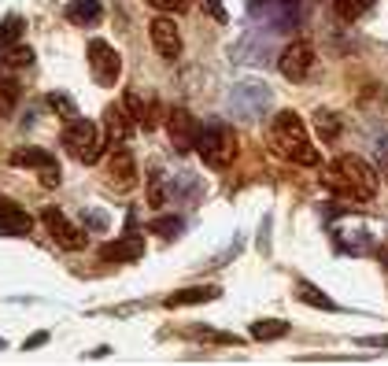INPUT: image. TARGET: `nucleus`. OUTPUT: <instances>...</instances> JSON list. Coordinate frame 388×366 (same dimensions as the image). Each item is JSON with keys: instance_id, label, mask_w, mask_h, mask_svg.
<instances>
[{"instance_id": "nucleus-19", "label": "nucleus", "mask_w": 388, "mask_h": 366, "mask_svg": "<svg viewBox=\"0 0 388 366\" xmlns=\"http://www.w3.org/2000/svg\"><path fill=\"white\" fill-rule=\"evenodd\" d=\"M8 159H12V167H23V170H45V167L56 163V159H52V152H45V148H34V145L15 148Z\"/></svg>"}, {"instance_id": "nucleus-31", "label": "nucleus", "mask_w": 388, "mask_h": 366, "mask_svg": "<svg viewBox=\"0 0 388 366\" xmlns=\"http://www.w3.org/2000/svg\"><path fill=\"white\" fill-rule=\"evenodd\" d=\"M148 4H152L156 12H163V15H181L189 8V0H148Z\"/></svg>"}, {"instance_id": "nucleus-32", "label": "nucleus", "mask_w": 388, "mask_h": 366, "mask_svg": "<svg viewBox=\"0 0 388 366\" xmlns=\"http://www.w3.org/2000/svg\"><path fill=\"white\" fill-rule=\"evenodd\" d=\"M200 8H203V12H207V15L214 19V23H230V12H225V4H222V0H200Z\"/></svg>"}, {"instance_id": "nucleus-26", "label": "nucleus", "mask_w": 388, "mask_h": 366, "mask_svg": "<svg viewBox=\"0 0 388 366\" xmlns=\"http://www.w3.org/2000/svg\"><path fill=\"white\" fill-rule=\"evenodd\" d=\"M30 63H34V48L23 45V41L4 52V67H30Z\"/></svg>"}, {"instance_id": "nucleus-6", "label": "nucleus", "mask_w": 388, "mask_h": 366, "mask_svg": "<svg viewBox=\"0 0 388 366\" xmlns=\"http://www.w3.org/2000/svg\"><path fill=\"white\" fill-rule=\"evenodd\" d=\"M85 60H89V74L96 85H115L122 78V56H118V48L111 41L93 37L89 48H85Z\"/></svg>"}, {"instance_id": "nucleus-9", "label": "nucleus", "mask_w": 388, "mask_h": 366, "mask_svg": "<svg viewBox=\"0 0 388 366\" xmlns=\"http://www.w3.org/2000/svg\"><path fill=\"white\" fill-rule=\"evenodd\" d=\"M41 222L48 226L52 241L63 244L67 252H78V248H85V241H89L82 226H74V222H71V219H67V214H63L59 208H45V211H41Z\"/></svg>"}, {"instance_id": "nucleus-3", "label": "nucleus", "mask_w": 388, "mask_h": 366, "mask_svg": "<svg viewBox=\"0 0 388 366\" xmlns=\"http://www.w3.org/2000/svg\"><path fill=\"white\" fill-rule=\"evenodd\" d=\"M196 152H200V159L211 170H225L237 159V134H233V126L222 122V118H211V122L200 130Z\"/></svg>"}, {"instance_id": "nucleus-4", "label": "nucleus", "mask_w": 388, "mask_h": 366, "mask_svg": "<svg viewBox=\"0 0 388 366\" xmlns=\"http://www.w3.org/2000/svg\"><path fill=\"white\" fill-rule=\"evenodd\" d=\"M59 141L78 163H96V159L104 156V137H100V126H96L93 118H78V115L67 118Z\"/></svg>"}, {"instance_id": "nucleus-10", "label": "nucleus", "mask_w": 388, "mask_h": 366, "mask_svg": "<svg viewBox=\"0 0 388 366\" xmlns=\"http://www.w3.org/2000/svg\"><path fill=\"white\" fill-rule=\"evenodd\" d=\"M148 37H152V48L163 60H178L181 56V30H178V23L170 15L159 12L152 19V26H148Z\"/></svg>"}, {"instance_id": "nucleus-11", "label": "nucleus", "mask_w": 388, "mask_h": 366, "mask_svg": "<svg viewBox=\"0 0 388 366\" xmlns=\"http://www.w3.org/2000/svg\"><path fill=\"white\" fill-rule=\"evenodd\" d=\"M333 241H337V248L348 252V255H373L377 252V241L366 226H337V230H333Z\"/></svg>"}, {"instance_id": "nucleus-35", "label": "nucleus", "mask_w": 388, "mask_h": 366, "mask_svg": "<svg viewBox=\"0 0 388 366\" xmlns=\"http://www.w3.org/2000/svg\"><path fill=\"white\" fill-rule=\"evenodd\" d=\"M362 348H385L388 351V333H381V337H359Z\"/></svg>"}, {"instance_id": "nucleus-36", "label": "nucleus", "mask_w": 388, "mask_h": 366, "mask_svg": "<svg viewBox=\"0 0 388 366\" xmlns=\"http://www.w3.org/2000/svg\"><path fill=\"white\" fill-rule=\"evenodd\" d=\"M45 340H48V333H45V329H37L34 337H26V340H23V348H26V351H34V348H41Z\"/></svg>"}, {"instance_id": "nucleus-29", "label": "nucleus", "mask_w": 388, "mask_h": 366, "mask_svg": "<svg viewBox=\"0 0 388 366\" xmlns=\"http://www.w3.org/2000/svg\"><path fill=\"white\" fill-rule=\"evenodd\" d=\"M189 337H200V340H214V344H241V337L237 333H214V329H200V326H192V329H185Z\"/></svg>"}, {"instance_id": "nucleus-25", "label": "nucleus", "mask_w": 388, "mask_h": 366, "mask_svg": "<svg viewBox=\"0 0 388 366\" xmlns=\"http://www.w3.org/2000/svg\"><path fill=\"white\" fill-rule=\"evenodd\" d=\"M174 192L181 200H189V203H196L200 196H203V185L196 178H189V174H181V178H174Z\"/></svg>"}, {"instance_id": "nucleus-13", "label": "nucleus", "mask_w": 388, "mask_h": 366, "mask_svg": "<svg viewBox=\"0 0 388 366\" xmlns=\"http://www.w3.org/2000/svg\"><path fill=\"white\" fill-rule=\"evenodd\" d=\"M133 130H137V122H133V115L126 111V104H107L104 107V134H107V141L126 145L129 137H133Z\"/></svg>"}, {"instance_id": "nucleus-28", "label": "nucleus", "mask_w": 388, "mask_h": 366, "mask_svg": "<svg viewBox=\"0 0 388 366\" xmlns=\"http://www.w3.org/2000/svg\"><path fill=\"white\" fill-rule=\"evenodd\" d=\"M181 226H185V222H181L178 214H170V219H156L152 230L163 237V241H178V237H181Z\"/></svg>"}, {"instance_id": "nucleus-34", "label": "nucleus", "mask_w": 388, "mask_h": 366, "mask_svg": "<svg viewBox=\"0 0 388 366\" xmlns=\"http://www.w3.org/2000/svg\"><path fill=\"white\" fill-rule=\"evenodd\" d=\"M41 185H45V189H56V185H59V167H56V163L41 170Z\"/></svg>"}, {"instance_id": "nucleus-15", "label": "nucleus", "mask_w": 388, "mask_h": 366, "mask_svg": "<svg viewBox=\"0 0 388 366\" xmlns=\"http://www.w3.org/2000/svg\"><path fill=\"white\" fill-rule=\"evenodd\" d=\"M34 219L12 200H0V237H26Z\"/></svg>"}, {"instance_id": "nucleus-30", "label": "nucleus", "mask_w": 388, "mask_h": 366, "mask_svg": "<svg viewBox=\"0 0 388 366\" xmlns=\"http://www.w3.org/2000/svg\"><path fill=\"white\" fill-rule=\"evenodd\" d=\"M15 96H19L15 82H0V115H8L15 107Z\"/></svg>"}, {"instance_id": "nucleus-14", "label": "nucleus", "mask_w": 388, "mask_h": 366, "mask_svg": "<svg viewBox=\"0 0 388 366\" xmlns=\"http://www.w3.org/2000/svg\"><path fill=\"white\" fill-rule=\"evenodd\" d=\"M100 255L111 259V263H141L145 259V241L137 233H126V237H118V241L104 244Z\"/></svg>"}, {"instance_id": "nucleus-18", "label": "nucleus", "mask_w": 388, "mask_h": 366, "mask_svg": "<svg viewBox=\"0 0 388 366\" xmlns=\"http://www.w3.org/2000/svg\"><path fill=\"white\" fill-rule=\"evenodd\" d=\"M148 203H152V208H163V203L174 196V181L167 178V170L163 167H152L148 170Z\"/></svg>"}, {"instance_id": "nucleus-17", "label": "nucleus", "mask_w": 388, "mask_h": 366, "mask_svg": "<svg viewBox=\"0 0 388 366\" xmlns=\"http://www.w3.org/2000/svg\"><path fill=\"white\" fill-rule=\"evenodd\" d=\"M63 15H67V23H74V26H96L104 19V8H100V0H71Z\"/></svg>"}, {"instance_id": "nucleus-5", "label": "nucleus", "mask_w": 388, "mask_h": 366, "mask_svg": "<svg viewBox=\"0 0 388 366\" xmlns=\"http://www.w3.org/2000/svg\"><path fill=\"white\" fill-rule=\"evenodd\" d=\"M274 93L266 82H241L233 85L230 96H225V107H230L233 118H244V122H255L259 115H266V107H270Z\"/></svg>"}, {"instance_id": "nucleus-8", "label": "nucleus", "mask_w": 388, "mask_h": 366, "mask_svg": "<svg viewBox=\"0 0 388 366\" xmlns=\"http://www.w3.org/2000/svg\"><path fill=\"white\" fill-rule=\"evenodd\" d=\"M163 126H167V141L174 145V152H192L200 141V122H196V115L189 111V107H170L167 118H163Z\"/></svg>"}, {"instance_id": "nucleus-37", "label": "nucleus", "mask_w": 388, "mask_h": 366, "mask_svg": "<svg viewBox=\"0 0 388 366\" xmlns=\"http://www.w3.org/2000/svg\"><path fill=\"white\" fill-rule=\"evenodd\" d=\"M385 181H388V163H385Z\"/></svg>"}, {"instance_id": "nucleus-24", "label": "nucleus", "mask_w": 388, "mask_h": 366, "mask_svg": "<svg viewBox=\"0 0 388 366\" xmlns=\"http://www.w3.org/2000/svg\"><path fill=\"white\" fill-rule=\"evenodd\" d=\"M373 4H377V0H337V15L351 23V19H359V15L370 12Z\"/></svg>"}, {"instance_id": "nucleus-7", "label": "nucleus", "mask_w": 388, "mask_h": 366, "mask_svg": "<svg viewBox=\"0 0 388 366\" xmlns=\"http://www.w3.org/2000/svg\"><path fill=\"white\" fill-rule=\"evenodd\" d=\"M315 63H318V52L311 41H288L281 48V56H277V71L285 74L288 82H307L311 74H315Z\"/></svg>"}, {"instance_id": "nucleus-20", "label": "nucleus", "mask_w": 388, "mask_h": 366, "mask_svg": "<svg viewBox=\"0 0 388 366\" xmlns=\"http://www.w3.org/2000/svg\"><path fill=\"white\" fill-rule=\"evenodd\" d=\"M315 130H318V141H337L340 137V115L333 107H318L315 111Z\"/></svg>"}, {"instance_id": "nucleus-2", "label": "nucleus", "mask_w": 388, "mask_h": 366, "mask_svg": "<svg viewBox=\"0 0 388 366\" xmlns=\"http://www.w3.org/2000/svg\"><path fill=\"white\" fill-rule=\"evenodd\" d=\"M270 141L274 148L281 152L285 159H293V163H304V167H322V156L315 141L307 137V126L304 118L296 111H277L274 122H270Z\"/></svg>"}, {"instance_id": "nucleus-23", "label": "nucleus", "mask_w": 388, "mask_h": 366, "mask_svg": "<svg viewBox=\"0 0 388 366\" xmlns=\"http://www.w3.org/2000/svg\"><path fill=\"white\" fill-rule=\"evenodd\" d=\"M296 296L304 300V304H311V307H322V311H337V300H329L322 289H315V285H307V282H299L296 285Z\"/></svg>"}, {"instance_id": "nucleus-27", "label": "nucleus", "mask_w": 388, "mask_h": 366, "mask_svg": "<svg viewBox=\"0 0 388 366\" xmlns=\"http://www.w3.org/2000/svg\"><path fill=\"white\" fill-rule=\"evenodd\" d=\"M45 104H48L56 115H63V118H74V115H78V104H74L67 93H48V96H45Z\"/></svg>"}, {"instance_id": "nucleus-21", "label": "nucleus", "mask_w": 388, "mask_h": 366, "mask_svg": "<svg viewBox=\"0 0 388 366\" xmlns=\"http://www.w3.org/2000/svg\"><path fill=\"white\" fill-rule=\"evenodd\" d=\"M288 329H293L288 318H255L252 322V340H277V337H285Z\"/></svg>"}, {"instance_id": "nucleus-16", "label": "nucleus", "mask_w": 388, "mask_h": 366, "mask_svg": "<svg viewBox=\"0 0 388 366\" xmlns=\"http://www.w3.org/2000/svg\"><path fill=\"white\" fill-rule=\"evenodd\" d=\"M222 289L219 285H192V289H181V293H170L167 296V307H192V304H211L219 300Z\"/></svg>"}, {"instance_id": "nucleus-33", "label": "nucleus", "mask_w": 388, "mask_h": 366, "mask_svg": "<svg viewBox=\"0 0 388 366\" xmlns=\"http://www.w3.org/2000/svg\"><path fill=\"white\" fill-rule=\"evenodd\" d=\"M82 222L93 226V230H107V214L104 211H82Z\"/></svg>"}, {"instance_id": "nucleus-1", "label": "nucleus", "mask_w": 388, "mask_h": 366, "mask_svg": "<svg viewBox=\"0 0 388 366\" xmlns=\"http://www.w3.org/2000/svg\"><path fill=\"white\" fill-rule=\"evenodd\" d=\"M322 185L329 192H337L340 200H355V203H370L377 196V170L366 163L362 156H337L333 163L322 170Z\"/></svg>"}, {"instance_id": "nucleus-12", "label": "nucleus", "mask_w": 388, "mask_h": 366, "mask_svg": "<svg viewBox=\"0 0 388 366\" xmlns=\"http://www.w3.org/2000/svg\"><path fill=\"white\" fill-rule=\"evenodd\" d=\"M104 178H107V185H111V189H129V185H133V181H137V159H133V152L118 148V152L107 156Z\"/></svg>"}, {"instance_id": "nucleus-38", "label": "nucleus", "mask_w": 388, "mask_h": 366, "mask_svg": "<svg viewBox=\"0 0 388 366\" xmlns=\"http://www.w3.org/2000/svg\"><path fill=\"white\" fill-rule=\"evenodd\" d=\"M0 348H8V344H4V337H0Z\"/></svg>"}, {"instance_id": "nucleus-22", "label": "nucleus", "mask_w": 388, "mask_h": 366, "mask_svg": "<svg viewBox=\"0 0 388 366\" xmlns=\"http://www.w3.org/2000/svg\"><path fill=\"white\" fill-rule=\"evenodd\" d=\"M23 30H26V23L19 15H8L4 23H0V52H8L12 45H19L23 41Z\"/></svg>"}]
</instances>
